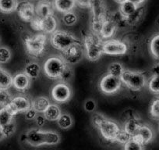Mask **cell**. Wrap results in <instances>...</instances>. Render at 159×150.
<instances>
[{
	"mask_svg": "<svg viewBox=\"0 0 159 150\" xmlns=\"http://www.w3.org/2000/svg\"><path fill=\"white\" fill-rule=\"evenodd\" d=\"M61 53H62V59L67 64L74 65L80 62L84 56V47L82 42L73 44L66 49L61 52Z\"/></svg>",
	"mask_w": 159,
	"mask_h": 150,
	"instance_id": "obj_10",
	"label": "cell"
},
{
	"mask_svg": "<svg viewBox=\"0 0 159 150\" xmlns=\"http://www.w3.org/2000/svg\"><path fill=\"white\" fill-rule=\"evenodd\" d=\"M2 130H3V133L6 138L11 137V136L16 132V124L15 120H11L10 123L4 125V126L2 127Z\"/></svg>",
	"mask_w": 159,
	"mask_h": 150,
	"instance_id": "obj_36",
	"label": "cell"
},
{
	"mask_svg": "<svg viewBox=\"0 0 159 150\" xmlns=\"http://www.w3.org/2000/svg\"><path fill=\"white\" fill-rule=\"evenodd\" d=\"M51 95L52 99L59 103L66 102L71 99L72 89L66 82H59L53 86Z\"/></svg>",
	"mask_w": 159,
	"mask_h": 150,
	"instance_id": "obj_13",
	"label": "cell"
},
{
	"mask_svg": "<svg viewBox=\"0 0 159 150\" xmlns=\"http://www.w3.org/2000/svg\"><path fill=\"white\" fill-rule=\"evenodd\" d=\"M129 1H131V2H134V4H136L137 7H138V6H141L142 4L145 2V0H129Z\"/></svg>",
	"mask_w": 159,
	"mask_h": 150,
	"instance_id": "obj_47",
	"label": "cell"
},
{
	"mask_svg": "<svg viewBox=\"0 0 159 150\" xmlns=\"http://www.w3.org/2000/svg\"><path fill=\"white\" fill-rule=\"evenodd\" d=\"M16 11L20 18L25 22H30L36 16L34 5L28 0H22L18 2Z\"/></svg>",
	"mask_w": 159,
	"mask_h": 150,
	"instance_id": "obj_14",
	"label": "cell"
},
{
	"mask_svg": "<svg viewBox=\"0 0 159 150\" xmlns=\"http://www.w3.org/2000/svg\"><path fill=\"white\" fill-rule=\"evenodd\" d=\"M12 98L13 97L8 89L0 88V105L1 106L7 105L11 101Z\"/></svg>",
	"mask_w": 159,
	"mask_h": 150,
	"instance_id": "obj_38",
	"label": "cell"
},
{
	"mask_svg": "<svg viewBox=\"0 0 159 150\" xmlns=\"http://www.w3.org/2000/svg\"><path fill=\"white\" fill-rule=\"evenodd\" d=\"M151 71H152L153 74L159 75V62L154 64L151 68Z\"/></svg>",
	"mask_w": 159,
	"mask_h": 150,
	"instance_id": "obj_46",
	"label": "cell"
},
{
	"mask_svg": "<svg viewBox=\"0 0 159 150\" xmlns=\"http://www.w3.org/2000/svg\"><path fill=\"white\" fill-rule=\"evenodd\" d=\"M125 70L124 67L122 63L119 62H113L108 66V73L116 76V77H121L122 73Z\"/></svg>",
	"mask_w": 159,
	"mask_h": 150,
	"instance_id": "obj_31",
	"label": "cell"
},
{
	"mask_svg": "<svg viewBox=\"0 0 159 150\" xmlns=\"http://www.w3.org/2000/svg\"><path fill=\"white\" fill-rule=\"evenodd\" d=\"M137 6L136 4H134V2L129 1V0H126L124 2L120 4L119 10L121 13V14L126 19L128 16H130L137 10Z\"/></svg>",
	"mask_w": 159,
	"mask_h": 150,
	"instance_id": "obj_29",
	"label": "cell"
},
{
	"mask_svg": "<svg viewBox=\"0 0 159 150\" xmlns=\"http://www.w3.org/2000/svg\"><path fill=\"white\" fill-rule=\"evenodd\" d=\"M76 4V0H55L54 1L55 9L62 13L73 10Z\"/></svg>",
	"mask_w": 159,
	"mask_h": 150,
	"instance_id": "obj_20",
	"label": "cell"
},
{
	"mask_svg": "<svg viewBox=\"0 0 159 150\" xmlns=\"http://www.w3.org/2000/svg\"><path fill=\"white\" fill-rule=\"evenodd\" d=\"M105 41L98 34L91 31L87 33L84 38L85 56L91 62L98 61L104 54L103 46Z\"/></svg>",
	"mask_w": 159,
	"mask_h": 150,
	"instance_id": "obj_3",
	"label": "cell"
},
{
	"mask_svg": "<svg viewBox=\"0 0 159 150\" xmlns=\"http://www.w3.org/2000/svg\"><path fill=\"white\" fill-rule=\"evenodd\" d=\"M141 124L142 122L140 120V118L137 115L125 121L123 130L127 132L129 135L133 136L138 131V129L141 126Z\"/></svg>",
	"mask_w": 159,
	"mask_h": 150,
	"instance_id": "obj_19",
	"label": "cell"
},
{
	"mask_svg": "<svg viewBox=\"0 0 159 150\" xmlns=\"http://www.w3.org/2000/svg\"><path fill=\"white\" fill-rule=\"evenodd\" d=\"M73 76V70H72L71 67H70V66L67 65L66 67V69L64 70V71L62 72L60 78H59V81H61V82H66L67 83V82L71 80Z\"/></svg>",
	"mask_w": 159,
	"mask_h": 150,
	"instance_id": "obj_40",
	"label": "cell"
},
{
	"mask_svg": "<svg viewBox=\"0 0 159 150\" xmlns=\"http://www.w3.org/2000/svg\"><path fill=\"white\" fill-rule=\"evenodd\" d=\"M5 135H4L3 130H2V127L0 125V141H2L3 139H5Z\"/></svg>",
	"mask_w": 159,
	"mask_h": 150,
	"instance_id": "obj_49",
	"label": "cell"
},
{
	"mask_svg": "<svg viewBox=\"0 0 159 150\" xmlns=\"http://www.w3.org/2000/svg\"><path fill=\"white\" fill-rule=\"evenodd\" d=\"M137 133L142 138L145 145H148V143H150L154 138V131L148 124H142Z\"/></svg>",
	"mask_w": 159,
	"mask_h": 150,
	"instance_id": "obj_24",
	"label": "cell"
},
{
	"mask_svg": "<svg viewBox=\"0 0 159 150\" xmlns=\"http://www.w3.org/2000/svg\"><path fill=\"white\" fill-rule=\"evenodd\" d=\"M131 138H132V136L129 135L127 132H126L124 130L122 129L121 131H120V133H119V136H118L116 142H119V143L125 145L128 141L130 140Z\"/></svg>",
	"mask_w": 159,
	"mask_h": 150,
	"instance_id": "obj_41",
	"label": "cell"
},
{
	"mask_svg": "<svg viewBox=\"0 0 159 150\" xmlns=\"http://www.w3.org/2000/svg\"><path fill=\"white\" fill-rule=\"evenodd\" d=\"M17 0H0V12L3 13H11L16 11Z\"/></svg>",
	"mask_w": 159,
	"mask_h": 150,
	"instance_id": "obj_28",
	"label": "cell"
},
{
	"mask_svg": "<svg viewBox=\"0 0 159 150\" xmlns=\"http://www.w3.org/2000/svg\"><path fill=\"white\" fill-rule=\"evenodd\" d=\"M58 125L60 128L64 130L69 129L73 124V120L71 116L68 114H61L60 117L57 120Z\"/></svg>",
	"mask_w": 159,
	"mask_h": 150,
	"instance_id": "obj_30",
	"label": "cell"
},
{
	"mask_svg": "<svg viewBox=\"0 0 159 150\" xmlns=\"http://www.w3.org/2000/svg\"><path fill=\"white\" fill-rule=\"evenodd\" d=\"M145 13V8L141 6H138L137 10L129 16L126 18V23L128 26H135L140 22Z\"/></svg>",
	"mask_w": 159,
	"mask_h": 150,
	"instance_id": "obj_23",
	"label": "cell"
},
{
	"mask_svg": "<svg viewBox=\"0 0 159 150\" xmlns=\"http://www.w3.org/2000/svg\"><path fill=\"white\" fill-rule=\"evenodd\" d=\"M20 141L23 143H26L27 142V133H24V134H21Z\"/></svg>",
	"mask_w": 159,
	"mask_h": 150,
	"instance_id": "obj_48",
	"label": "cell"
},
{
	"mask_svg": "<svg viewBox=\"0 0 159 150\" xmlns=\"http://www.w3.org/2000/svg\"><path fill=\"white\" fill-rule=\"evenodd\" d=\"M123 82L120 77H116L109 73L102 77L99 82L101 91L107 95H111L118 92L121 88Z\"/></svg>",
	"mask_w": 159,
	"mask_h": 150,
	"instance_id": "obj_11",
	"label": "cell"
},
{
	"mask_svg": "<svg viewBox=\"0 0 159 150\" xmlns=\"http://www.w3.org/2000/svg\"><path fill=\"white\" fill-rule=\"evenodd\" d=\"M118 29L119 27L117 24L108 15V18L102 24L98 35L103 40H108L115 36V35L117 33Z\"/></svg>",
	"mask_w": 159,
	"mask_h": 150,
	"instance_id": "obj_16",
	"label": "cell"
},
{
	"mask_svg": "<svg viewBox=\"0 0 159 150\" xmlns=\"http://www.w3.org/2000/svg\"><path fill=\"white\" fill-rule=\"evenodd\" d=\"M31 102L28 97L24 95H20L12 98L11 101L7 105L16 115L20 113H25L28 109L31 107Z\"/></svg>",
	"mask_w": 159,
	"mask_h": 150,
	"instance_id": "obj_15",
	"label": "cell"
},
{
	"mask_svg": "<svg viewBox=\"0 0 159 150\" xmlns=\"http://www.w3.org/2000/svg\"><path fill=\"white\" fill-rule=\"evenodd\" d=\"M148 89L154 94H159V75L153 74L148 82Z\"/></svg>",
	"mask_w": 159,
	"mask_h": 150,
	"instance_id": "obj_34",
	"label": "cell"
},
{
	"mask_svg": "<svg viewBox=\"0 0 159 150\" xmlns=\"http://www.w3.org/2000/svg\"><path fill=\"white\" fill-rule=\"evenodd\" d=\"M68 64L62 56H53L45 60L44 63V72L47 77L54 80H59L62 72Z\"/></svg>",
	"mask_w": 159,
	"mask_h": 150,
	"instance_id": "obj_8",
	"label": "cell"
},
{
	"mask_svg": "<svg viewBox=\"0 0 159 150\" xmlns=\"http://www.w3.org/2000/svg\"><path fill=\"white\" fill-rule=\"evenodd\" d=\"M49 105V99L45 96H39L35 98L31 102V107L38 112V114H44V112Z\"/></svg>",
	"mask_w": 159,
	"mask_h": 150,
	"instance_id": "obj_21",
	"label": "cell"
},
{
	"mask_svg": "<svg viewBox=\"0 0 159 150\" xmlns=\"http://www.w3.org/2000/svg\"><path fill=\"white\" fill-rule=\"evenodd\" d=\"M50 42L52 47L59 51L62 52L70 45L76 43H80V40L74 35L66 30H56L53 32L50 38Z\"/></svg>",
	"mask_w": 159,
	"mask_h": 150,
	"instance_id": "obj_7",
	"label": "cell"
},
{
	"mask_svg": "<svg viewBox=\"0 0 159 150\" xmlns=\"http://www.w3.org/2000/svg\"><path fill=\"white\" fill-rule=\"evenodd\" d=\"M129 50L128 44L123 41L108 39L104 42V54L109 56H123Z\"/></svg>",
	"mask_w": 159,
	"mask_h": 150,
	"instance_id": "obj_12",
	"label": "cell"
},
{
	"mask_svg": "<svg viewBox=\"0 0 159 150\" xmlns=\"http://www.w3.org/2000/svg\"><path fill=\"white\" fill-rule=\"evenodd\" d=\"M12 57V53L9 48L0 46V64L7 63Z\"/></svg>",
	"mask_w": 159,
	"mask_h": 150,
	"instance_id": "obj_35",
	"label": "cell"
},
{
	"mask_svg": "<svg viewBox=\"0 0 159 150\" xmlns=\"http://www.w3.org/2000/svg\"><path fill=\"white\" fill-rule=\"evenodd\" d=\"M61 141L60 135L53 131L33 129L27 132V142L33 147H40L43 145H56Z\"/></svg>",
	"mask_w": 159,
	"mask_h": 150,
	"instance_id": "obj_2",
	"label": "cell"
},
{
	"mask_svg": "<svg viewBox=\"0 0 159 150\" xmlns=\"http://www.w3.org/2000/svg\"><path fill=\"white\" fill-rule=\"evenodd\" d=\"M14 116L15 114L8 105L2 106V108L0 109V125L3 127L4 125L10 123L11 120H13Z\"/></svg>",
	"mask_w": 159,
	"mask_h": 150,
	"instance_id": "obj_25",
	"label": "cell"
},
{
	"mask_svg": "<svg viewBox=\"0 0 159 150\" xmlns=\"http://www.w3.org/2000/svg\"><path fill=\"white\" fill-rule=\"evenodd\" d=\"M150 114L154 119L159 120V97L154 98L150 105Z\"/></svg>",
	"mask_w": 159,
	"mask_h": 150,
	"instance_id": "obj_37",
	"label": "cell"
},
{
	"mask_svg": "<svg viewBox=\"0 0 159 150\" xmlns=\"http://www.w3.org/2000/svg\"><path fill=\"white\" fill-rule=\"evenodd\" d=\"M96 102L93 99H88L84 102V110L88 113H94L96 109Z\"/></svg>",
	"mask_w": 159,
	"mask_h": 150,
	"instance_id": "obj_42",
	"label": "cell"
},
{
	"mask_svg": "<svg viewBox=\"0 0 159 150\" xmlns=\"http://www.w3.org/2000/svg\"><path fill=\"white\" fill-rule=\"evenodd\" d=\"M61 110L59 106L56 104H51L44 112V116L48 121H57L61 115Z\"/></svg>",
	"mask_w": 159,
	"mask_h": 150,
	"instance_id": "obj_22",
	"label": "cell"
},
{
	"mask_svg": "<svg viewBox=\"0 0 159 150\" xmlns=\"http://www.w3.org/2000/svg\"><path fill=\"white\" fill-rule=\"evenodd\" d=\"M125 1H126V0H115V2H117V3H119V4L123 3V2H124Z\"/></svg>",
	"mask_w": 159,
	"mask_h": 150,
	"instance_id": "obj_50",
	"label": "cell"
},
{
	"mask_svg": "<svg viewBox=\"0 0 159 150\" xmlns=\"http://www.w3.org/2000/svg\"><path fill=\"white\" fill-rule=\"evenodd\" d=\"M149 48L153 57L159 60V35H154L151 39Z\"/></svg>",
	"mask_w": 159,
	"mask_h": 150,
	"instance_id": "obj_32",
	"label": "cell"
},
{
	"mask_svg": "<svg viewBox=\"0 0 159 150\" xmlns=\"http://www.w3.org/2000/svg\"><path fill=\"white\" fill-rule=\"evenodd\" d=\"M24 114H25V118L27 119V120H31L35 119L36 116L38 115V112H37L34 108L30 107V108L28 109Z\"/></svg>",
	"mask_w": 159,
	"mask_h": 150,
	"instance_id": "obj_43",
	"label": "cell"
},
{
	"mask_svg": "<svg viewBox=\"0 0 159 150\" xmlns=\"http://www.w3.org/2000/svg\"><path fill=\"white\" fill-rule=\"evenodd\" d=\"M92 123L99 130L100 134L105 140L116 142L122 130L116 122L106 118L103 114L96 113L92 116Z\"/></svg>",
	"mask_w": 159,
	"mask_h": 150,
	"instance_id": "obj_1",
	"label": "cell"
},
{
	"mask_svg": "<svg viewBox=\"0 0 159 150\" xmlns=\"http://www.w3.org/2000/svg\"><path fill=\"white\" fill-rule=\"evenodd\" d=\"M54 3L48 0H40L35 7L36 16L42 18L54 14Z\"/></svg>",
	"mask_w": 159,
	"mask_h": 150,
	"instance_id": "obj_17",
	"label": "cell"
},
{
	"mask_svg": "<svg viewBox=\"0 0 159 150\" xmlns=\"http://www.w3.org/2000/svg\"><path fill=\"white\" fill-rule=\"evenodd\" d=\"M30 23L34 30L36 31H41L46 35H52L57 30L58 21L54 14L43 18L36 16Z\"/></svg>",
	"mask_w": 159,
	"mask_h": 150,
	"instance_id": "obj_9",
	"label": "cell"
},
{
	"mask_svg": "<svg viewBox=\"0 0 159 150\" xmlns=\"http://www.w3.org/2000/svg\"><path fill=\"white\" fill-rule=\"evenodd\" d=\"M24 73L30 79H36L41 73V66L37 62L29 63L24 69Z\"/></svg>",
	"mask_w": 159,
	"mask_h": 150,
	"instance_id": "obj_27",
	"label": "cell"
},
{
	"mask_svg": "<svg viewBox=\"0 0 159 150\" xmlns=\"http://www.w3.org/2000/svg\"><path fill=\"white\" fill-rule=\"evenodd\" d=\"M26 51L30 56L39 58L46 51L48 38L46 34L38 33L33 35H27L24 38Z\"/></svg>",
	"mask_w": 159,
	"mask_h": 150,
	"instance_id": "obj_4",
	"label": "cell"
},
{
	"mask_svg": "<svg viewBox=\"0 0 159 150\" xmlns=\"http://www.w3.org/2000/svg\"><path fill=\"white\" fill-rule=\"evenodd\" d=\"M77 21V16H76V14L73 10L63 13V16H62V22L64 23L65 25L69 26V27L73 26L74 24H76Z\"/></svg>",
	"mask_w": 159,
	"mask_h": 150,
	"instance_id": "obj_33",
	"label": "cell"
},
{
	"mask_svg": "<svg viewBox=\"0 0 159 150\" xmlns=\"http://www.w3.org/2000/svg\"><path fill=\"white\" fill-rule=\"evenodd\" d=\"M76 2L81 7H89L90 0H76Z\"/></svg>",
	"mask_w": 159,
	"mask_h": 150,
	"instance_id": "obj_45",
	"label": "cell"
},
{
	"mask_svg": "<svg viewBox=\"0 0 159 150\" xmlns=\"http://www.w3.org/2000/svg\"><path fill=\"white\" fill-rule=\"evenodd\" d=\"M35 124H37V126L41 128V127H43L44 125L46 123V118L43 115H37L36 117H35Z\"/></svg>",
	"mask_w": 159,
	"mask_h": 150,
	"instance_id": "obj_44",
	"label": "cell"
},
{
	"mask_svg": "<svg viewBox=\"0 0 159 150\" xmlns=\"http://www.w3.org/2000/svg\"><path fill=\"white\" fill-rule=\"evenodd\" d=\"M122 82L126 87L132 91H140L148 84L146 75L140 71L125 70L122 73Z\"/></svg>",
	"mask_w": 159,
	"mask_h": 150,
	"instance_id": "obj_6",
	"label": "cell"
},
{
	"mask_svg": "<svg viewBox=\"0 0 159 150\" xmlns=\"http://www.w3.org/2000/svg\"><path fill=\"white\" fill-rule=\"evenodd\" d=\"M13 86V77L10 73L0 67V88L9 89Z\"/></svg>",
	"mask_w": 159,
	"mask_h": 150,
	"instance_id": "obj_26",
	"label": "cell"
},
{
	"mask_svg": "<svg viewBox=\"0 0 159 150\" xmlns=\"http://www.w3.org/2000/svg\"><path fill=\"white\" fill-rule=\"evenodd\" d=\"M88 8L91 10L92 15L91 30L93 32L98 35L102 24L108 16L105 0H90Z\"/></svg>",
	"mask_w": 159,
	"mask_h": 150,
	"instance_id": "obj_5",
	"label": "cell"
},
{
	"mask_svg": "<svg viewBox=\"0 0 159 150\" xmlns=\"http://www.w3.org/2000/svg\"><path fill=\"white\" fill-rule=\"evenodd\" d=\"M144 148L145 146H143V145L137 143L134 139H132V138L125 145H123V148L126 150H142Z\"/></svg>",
	"mask_w": 159,
	"mask_h": 150,
	"instance_id": "obj_39",
	"label": "cell"
},
{
	"mask_svg": "<svg viewBox=\"0 0 159 150\" xmlns=\"http://www.w3.org/2000/svg\"><path fill=\"white\" fill-rule=\"evenodd\" d=\"M30 78L25 73H16L13 77V86L15 89L24 91L30 88Z\"/></svg>",
	"mask_w": 159,
	"mask_h": 150,
	"instance_id": "obj_18",
	"label": "cell"
}]
</instances>
